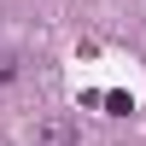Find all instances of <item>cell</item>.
Wrapping results in <instances>:
<instances>
[{"label":"cell","mask_w":146,"mask_h":146,"mask_svg":"<svg viewBox=\"0 0 146 146\" xmlns=\"http://www.w3.org/2000/svg\"><path fill=\"white\" fill-rule=\"evenodd\" d=\"M100 105H105V111H111V117H129V111H135V100H129V94H100Z\"/></svg>","instance_id":"7a4b0ae2"},{"label":"cell","mask_w":146,"mask_h":146,"mask_svg":"<svg viewBox=\"0 0 146 146\" xmlns=\"http://www.w3.org/2000/svg\"><path fill=\"white\" fill-rule=\"evenodd\" d=\"M12 76H18V58H12V53H0V82H12Z\"/></svg>","instance_id":"3957f363"},{"label":"cell","mask_w":146,"mask_h":146,"mask_svg":"<svg viewBox=\"0 0 146 146\" xmlns=\"http://www.w3.org/2000/svg\"><path fill=\"white\" fill-rule=\"evenodd\" d=\"M35 146H76V123H70V117H47V123H35Z\"/></svg>","instance_id":"6da1fadb"}]
</instances>
